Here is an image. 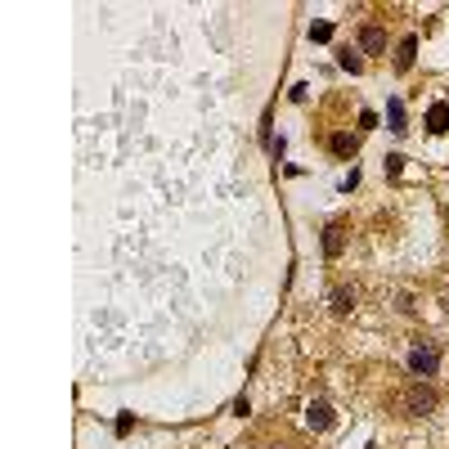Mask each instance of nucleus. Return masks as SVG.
<instances>
[{"mask_svg":"<svg viewBox=\"0 0 449 449\" xmlns=\"http://www.w3.org/2000/svg\"><path fill=\"white\" fill-rule=\"evenodd\" d=\"M328 153H333V157H346V162H350V157L359 153V140L350 135V130H333V135H328Z\"/></svg>","mask_w":449,"mask_h":449,"instance_id":"5","label":"nucleus"},{"mask_svg":"<svg viewBox=\"0 0 449 449\" xmlns=\"http://www.w3.org/2000/svg\"><path fill=\"white\" fill-rule=\"evenodd\" d=\"M130 427H135V418L121 414V418H117V436H130Z\"/></svg>","mask_w":449,"mask_h":449,"instance_id":"16","label":"nucleus"},{"mask_svg":"<svg viewBox=\"0 0 449 449\" xmlns=\"http://www.w3.org/2000/svg\"><path fill=\"white\" fill-rule=\"evenodd\" d=\"M427 130L431 135H445L449 130V104H431L427 108Z\"/></svg>","mask_w":449,"mask_h":449,"instance_id":"9","label":"nucleus"},{"mask_svg":"<svg viewBox=\"0 0 449 449\" xmlns=\"http://www.w3.org/2000/svg\"><path fill=\"white\" fill-rule=\"evenodd\" d=\"M333 36V23H310V41H328Z\"/></svg>","mask_w":449,"mask_h":449,"instance_id":"12","label":"nucleus"},{"mask_svg":"<svg viewBox=\"0 0 449 449\" xmlns=\"http://www.w3.org/2000/svg\"><path fill=\"white\" fill-rule=\"evenodd\" d=\"M445 310H449V293H445Z\"/></svg>","mask_w":449,"mask_h":449,"instance_id":"17","label":"nucleus"},{"mask_svg":"<svg viewBox=\"0 0 449 449\" xmlns=\"http://www.w3.org/2000/svg\"><path fill=\"white\" fill-rule=\"evenodd\" d=\"M265 449H278V445H265Z\"/></svg>","mask_w":449,"mask_h":449,"instance_id":"18","label":"nucleus"},{"mask_svg":"<svg viewBox=\"0 0 449 449\" xmlns=\"http://www.w3.org/2000/svg\"><path fill=\"white\" fill-rule=\"evenodd\" d=\"M369 449H378V445H369Z\"/></svg>","mask_w":449,"mask_h":449,"instance_id":"19","label":"nucleus"},{"mask_svg":"<svg viewBox=\"0 0 449 449\" xmlns=\"http://www.w3.org/2000/svg\"><path fill=\"white\" fill-rule=\"evenodd\" d=\"M333 422H337V414H333L328 400H310V405H306V427L310 431H328Z\"/></svg>","mask_w":449,"mask_h":449,"instance_id":"3","label":"nucleus"},{"mask_svg":"<svg viewBox=\"0 0 449 449\" xmlns=\"http://www.w3.org/2000/svg\"><path fill=\"white\" fill-rule=\"evenodd\" d=\"M436 369H441V350H436V342H418L409 346V378H418V382H427L436 378Z\"/></svg>","mask_w":449,"mask_h":449,"instance_id":"1","label":"nucleus"},{"mask_svg":"<svg viewBox=\"0 0 449 449\" xmlns=\"http://www.w3.org/2000/svg\"><path fill=\"white\" fill-rule=\"evenodd\" d=\"M400 171H405V157H400V153H386V176H400Z\"/></svg>","mask_w":449,"mask_h":449,"instance_id":"13","label":"nucleus"},{"mask_svg":"<svg viewBox=\"0 0 449 449\" xmlns=\"http://www.w3.org/2000/svg\"><path fill=\"white\" fill-rule=\"evenodd\" d=\"M337 63H342L350 77H355V72H364V59H359V50H350V45H342V50H337Z\"/></svg>","mask_w":449,"mask_h":449,"instance_id":"10","label":"nucleus"},{"mask_svg":"<svg viewBox=\"0 0 449 449\" xmlns=\"http://www.w3.org/2000/svg\"><path fill=\"white\" fill-rule=\"evenodd\" d=\"M386 117H391V130H395V135H405V104H400V99H391V104H386Z\"/></svg>","mask_w":449,"mask_h":449,"instance_id":"11","label":"nucleus"},{"mask_svg":"<svg viewBox=\"0 0 449 449\" xmlns=\"http://www.w3.org/2000/svg\"><path fill=\"white\" fill-rule=\"evenodd\" d=\"M400 414H405V418H431L436 414V391L422 386V382H414L405 395H400Z\"/></svg>","mask_w":449,"mask_h":449,"instance_id":"2","label":"nucleus"},{"mask_svg":"<svg viewBox=\"0 0 449 449\" xmlns=\"http://www.w3.org/2000/svg\"><path fill=\"white\" fill-rule=\"evenodd\" d=\"M359 50H364V54H386V32L378 27V23L359 27Z\"/></svg>","mask_w":449,"mask_h":449,"instance_id":"6","label":"nucleus"},{"mask_svg":"<svg viewBox=\"0 0 449 449\" xmlns=\"http://www.w3.org/2000/svg\"><path fill=\"white\" fill-rule=\"evenodd\" d=\"M346 252V225L342 221H333V225H324V257L337 261Z\"/></svg>","mask_w":449,"mask_h":449,"instance_id":"4","label":"nucleus"},{"mask_svg":"<svg viewBox=\"0 0 449 449\" xmlns=\"http://www.w3.org/2000/svg\"><path fill=\"white\" fill-rule=\"evenodd\" d=\"M328 306H333V314H350L355 310V288H333V297H328Z\"/></svg>","mask_w":449,"mask_h":449,"instance_id":"8","label":"nucleus"},{"mask_svg":"<svg viewBox=\"0 0 449 449\" xmlns=\"http://www.w3.org/2000/svg\"><path fill=\"white\" fill-rule=\"evenodd\" d=\"M373 126H378V113H373V108H364V113H359V130H373Z\"/></svg>","mask_w":449,"mask_h":449,"instance_id":"15","label":"nucleus"},{"mask_svg":"<svg viewBox=\"0 0 449 449\" xmlns=\"http://www.w3.org/2000/svg\"><path fill=\"white\" fill-rule=\"evenodd\" d=\"M414 54H418V36H405V41L395 45V72H409V68H414Z\"/></svg>","mask_w":449,"mask_h":449,"instance_id":"7","label":"nucleus"},{"mask_svg":"<svg viewBox=\"0 0 449 449\" xmlns=\"http://www.w3.org/2000/svg\"><path fill=\"white\" fill-rule=\"evenodd\" d=\"M229 414H234V418H247V414H252V405H247V395H238V400H234V405H229Z\"/></svg>","mask_w":449,"mask_h":449,"instance_id":"14","label":"nucleus"}]
</instances>
